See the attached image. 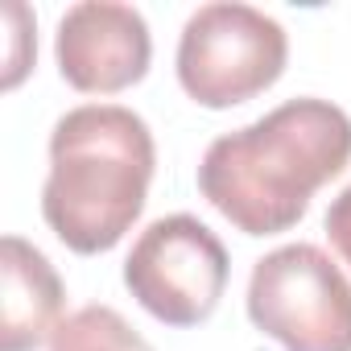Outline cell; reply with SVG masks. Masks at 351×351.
Masks as SVG:
<instances>
[{"mask_svg": "<svg viewBox=\"0 0 351 351\" xmlns=\"http://www.w3.org/2000/svg\"><path fill=\"white\" fill-rule=\"evenodd\" d=\"M54 54L62 79L75 91L112 95L145 79L153 42L141 9L116 0H83L62 13Z\"/></svg>", "mask_w": 351, "mask_h": 351, "instance_id": "6", "label": "cell"}, {"mask_svg": "<svg viewBox=\"0 0 351 351\" xmlns=\"http://www.w3.org/2000/svg\"><path fill=\"white\" fill-rule=\"evenodd\" d=\"M289 38L281 21L252 5L219 0L191 13L178 38V83L203 108H236L273 87L285 71Z\"/></svg>", "mask_w": 351, "mask_h": 351, "instance_id": "3", "label": "cell"}, {"mask_svg": "<svg viewBox=\"0 0 351 351\" xmlns=\"http://www.w3.org/2000/svg\"><path fill=\"white\" fill-rule=\"evenodd\" d=\"M347 161L351 116L306 95L215 136L199 165V191L244 236H277L306 215L314 191L339 178Z\"/></svg>", "mask_w": 351, "mask_h": 351, "instance_id": "1", "label": "cell"}, {"mask_svg": "<svg viewBox=\"0 0 351 351\" xmlns=\"http://www.w3.org/2000/svg\"><path fill=\"white\" fill-rule=\"evenodd\" d=\"M153 165V132L132 108H71L50 132V173L42 186L50 232L79 256L116 248L145 211Z\"/></svg>", "mask_w": 351, "mask_h": 351, "instance_id": "2", "label": "cell"}, {"mask_svg": "<svg viewBox=\"0 0 351 351\" xmlns=\"http://www.w3.org/2000/svg\"><path fill=\"white\" fill-rule=\"evenodd\" d=\"M322 228H326V236H330V244L339 248V256L351 265V186L330 203V211H326V219H322Z\"/></svg>", "mask_w": 351, "mask_h": 351, "instance_id": "9", "label": "cell"}, {"mask_svg": "<svg viewBox=\"0 0 351 351\" xmlns=\"http://www.w3.org/2000/svg\"><path fill=\"white\" fill-rule=\"evenodd\" d=\"M0 347L5 351H38L58 330L62 314V281L42 248L21 236L0 240Z\"/></svg>", "mask_w": 351, "mask_h": 351, "instance_id": "7", "label": "cell"}, {"mask_svg": "<svg viewBox=\"0 0 351 351\" xmlns=\"http://www.w3.org/2000/svg\"><path fill=\"white\" fill-rule=\"evenodd\" d=\"M50 351H153V343L136 326H128L120 310L83 306L58 322Z\"/></svg>", "mask_w": 351, "mask_h": 351, "instance_id": "8", "label": "cell"}, {"mask_svg": "<svg viewBox=\"0 0 351 351\" xmlns=\"http://www.w3.org/2000/svg\"><path fill=\"white\" fill-rule=\"evenodd\" d=\"M248 318L285 351H351V281L318 244H285L256 261Z\"/></svg>", "mask_w": 351, "mask_h": 351, "instance_id": "4", "label": "cell"}, {"mask_svg": "<svg viewBox=\"0 0 351 351\" xmlns=\"http://www.w3.org/2000/svg\"><path fill=\"white\" fill-rule=\"evenodd\" d=\"M228 248L195 215L153 219L128 261L124 285L165 326H199L215 314L228 285Z\"/></svg>", "mask_w": 351, "mask_h": 351, "instance_id": "5", "label": "cell"}]
</instances>
